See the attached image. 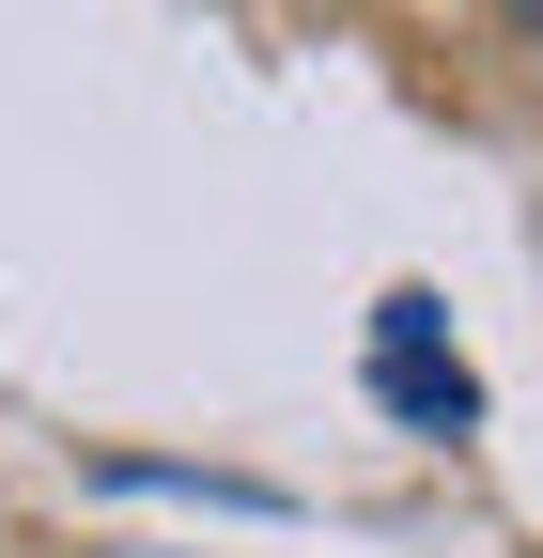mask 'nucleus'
I'll return each instance as SVG.
<instances>
[{"label":"nucleus","instance_id":"obj_1","mask_svg":"<svg viewBox=\"0 0 543 558\" xmlns=\"http://www.w3.org/2000/svg\"><path fill=\"white\" fill-rule=\"evenodd\" d=\"M373 388L420 418V435H466V418H482L466 357H435V295H388V326H373Z\"/></svg>","mask_w":543,"mask_h":558},{"label":"nucleus","instance_id":"obj_2","mask_svg":"<svg viewBox=\"0 0 543 558\" xmlns=\"http://www.w3.org/2000/svg\"><path fill=\"white\" fill-rule=\"evenodd\" d=\"M512 32H528V47H543V0H512Z\"/></svg>","mask_w":543,"mask_h":558}]
</instances>
